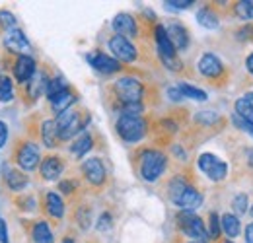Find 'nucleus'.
I'll list each match as a JSON object with an SVG mask.
<instances>
[{
	"label": "nucleus",
	"mask_w": 253,
	"mask_h": 243,
	"mask_svg": "<svg viewBox=\"0 0 253 243\" xmlns=\"http://www.w3.org/2000/svg\"><path fill=\"white\" fill-rule=\"evenodd\" d=\"M169 199L183 212H193L203 204V195L181 177H175L169 183Z\"/></svg>",
	"instance_id": "1"
},
{
	"label": "nucleus",
	"mask_w": 253,
	"mask_h": 243,
	"mask_svg": "<svg viewBox=\"0 0 253 243\" xmlns=\"http://www.w3.org/2000/svg\"><path fill=\"white\" fill-rule=\"evenodd\" d=\"M166 165H168V158L160 150H144L140 154V175L144 181H158L166 171Z\"/></svg>",
	"instance_id": "2"
},
{
	"label": "nucleus",
	"mask_w": 253,
	"mask_h": 243,
	"mask_svg": "<svg viewBox=\"0 0 253 243\" xmlns=\"http://www.w3.org/2000/svg\"><path fill=\"white\" fill-rule=\"evenodd\" d=\"M146 130H148V122L142 117L121 115L119 121H117V134L121 136V140H125L126 144L140 142L146 136Z\"/></svg>",
	"instance_id": "3"
},
{
	"label": "nucleus",
	"mask_w": 253,
	"mask_h": 243,
	"mask_svg": "<svg viewBox=\"0 0 253 243\" xmlns=\"http://www.w3.org/2000/svg\"><path fill=\"white\" fill-rule=\"evenodd\" d=\"M14 162L18 163V167L22 171H33L39 163H41V154H39V146L32 142V140H22L16 144L14 154H12Z\"/></svg>",
	"instance_id": "4"
},
{
	"label": "nucleus",
	"mask_w": 253,
	"mask_h": 243,
	"mask_svg": "<svg viewBox=\"0 0 253 243\" xmlns=\"http://www.w3.org/2000/svg\"><path fill=\"white\" fill-rule=\"evenodd\" d=\"M115 95L119 97L121 105L126 103H142V95H144V86L130 76H123L113 84Z\"/></svg>",
	"instance_id": "5"
},
{
	"label": "nucleus",
	"mask_w": 253,
	"mask_h": 243,
	"mask_svg": "<svg viewBox=\"0 0 253 243\" xmlns=\"http://www.w3.org/2000/svg\"><path fill=\"white\" fill-rule=\"evenodd\" d=\"M177 226H179V230L191 238L195 243H207L211 238H209V232H207V228H205V224H203V220L197 216V214L193 212H181L177 216Z\"/></svg>",
	"instance_id": "6"
},
{
	"label": "nucleus",
	"mask_w": 253,
	"mask_h": 243,
	"mask_svg": "<svg viewBox=\"0 0 253 243\" xmlns=\"http://www.w3.org/2000/svg\"><path fill=\"white\" fill-rule=\"evenodd\" d=\"M154 37H156L158 55H160V59H162V62L166 64V68H169V70H179V68H181V61H179L177 55H175V47L171 45L166 28H164V26H156Z\"/></svg>",
	"instance_id": "7"
},
{
	"label": "nucleus",
	"mask_w": 253,
	"mask_h": 243,
	"mask_svg": "<svg viewBox=\"0 0 253 243\" xmlns=\"http://www.w3.org/2000/svg\"><path fill=\"white\" fill-rule=\"evenodd\" d=\"M57 124V134H59V140H70L74 134H78L86 122L82 121V115L80 111H74V109H68L61 115H57L55 119Z\"/></svg>",
	"instance_id": "8"
},
{
	"label": "nucleus",
	"mask_w": 253,
	"mask_h": 243,
	"mask_svg": "<svg viewBox=\"0 0 253 243\" xmlns=\"http://www.w3.org/2000/svg\"><path fill=\"white\" fill-rule=\"evenodd\" d=\"M199 169L211 179V181H222L228 175V165L214 154H201L197 160Z\"/></svg>",
	"instance_id": "9"
},
{
	"label": "nucleus",
	"mask_w": 253,
	"mask_h": 243,
	"mask_svg": "<svg viewBox=\"0 0 253 243\" xmlns=\"http://www.w3.org/2000/svg\"><path fill=\"white\" fill-rule=\"evenodd\" d=\"M109 51L113 53V59L119 62H134L136 61V47L121 35H113L109 39Z\"/></svg>",
	"instance_id": "10"
},
{
	"label": "nucleus",
	"mask_w": 253,
	"mask_h": 243,
	"mask_svg": "<svg viewBox=\"0 0 253 243\" xmlns=\"http://www.w3.org/2000/svg\"><path fill=\"white\" fill-rule=\"evenodd\" d=\"M4 47L8 49V53L22 57V55H30L32 51V43L28 41L26 33L22 30H10L4 35Z\"/></svg>",
	"instance_id": "11"
},
{
	"label": "nucleus",
	"mask_w": 253,
	"mask_h": 243,
	"mask_svg": "<svg viewBox=\"0 0 253 243\" xmlns=\"http://www.w3.org/2000/svg\"><path fill=\"white\" fill-rule=\"evenodd\" d=\"M12 72H14V78L20 82V84H28L35 76L37 72V62L30 55H22V57H16V61L12 64Z\"/></svg>",
	"instance_id": "12"
},
{
	"label": "nucleus",
	"mask_w": 253,
	"mask_h": 243,
	"mask_svg": "<svg viewBox=\"0 0 253 243\" xmlns=\"http://www.w3.org/2000/svg\"><path fill=\"white\" fill-rule=\"evenodd\" d=\"M82 173H84L86 181L90 183V185H95V187L103 185V183H105V177H107L105 165H103V162H101L99 158H90V160H86V162L82 163Z\"/></svg>",
	"instance_id": "13"
},
{
	"label": "nucleus",
	"mask_w": 253,
	"mask_h": 243,
	"mask_svg": "<svg viewBox=\"0 0 253 243\" xmlns=\"http://www.w3.org/2000/svg\"><path fill=\"white\" fill-rule=\"evenodd\" d=\"M86 59L90 62V66H94L95 70L101 72V74H113V72L121 70V62L115 61L113 57H109V55H105V53H99V51L90 53Z\"/></svg>",
	"instance_id": "14"
},
{
	"label": "nucleus",
	"mask_w": 253,
	"mask_h": 243,
	"mask_svg": "<svg viewBox=\"0 0 253 243\" xmlns=\"http://www.w3.org/2000/svg\"><path fill=\"white\" fill-rule=\"evenodd\" d=\"M39 171L45 181H57L64 171V162L59 156H47L39 163Z\"/></svg>",
	"instance_id": "15"
},
{
	"label": "nucleus",
	"mask_w": 253,
	"mask_h": 243,
	"mask_svg": "<svg viewBox=\"0 0 253 243\" xmlns=\"http://www.w3.org/2000/svg\"><path fill=\"white\" fill-rule=\"evenodd\" d=\"M4 183L6 187L12 191V193H22L28 183H30V177L26 175V171L22 169H14L10 165H4Z\"/></svg>",
	"instance_id": "16"
},
{
	"label": "nucleus",
	"mask_w": 253,
	"mask_h": 243,
	"mask_svg": "<svg viewBox=\"0 0 253 243\" xmlns=\"http://www.w3.org/2000/svg\"><path fill=\"white\" fill-rule=\"evenodd\" d=\"M113 30L117 31V35H121L125 39L138 35V26H136V22L130 14H117L115 20H113Z\"/></svg>",
	"instance_id": "17"
},
{
	"label": "nucleus",
	"mask_w": 253,
	"mask_h": 243,
	"mask_svg": "<svg viewBox=\"0 0 253 243\" xmlns=\"http://www.w3.org/2000/svg\"><path fill=\"white\" fill-rule=\"evenodd\" d=\"M222 70H224V66H222L220 59L216 55L205 53L201 57V61H199V72L203 76H207V78H218L222 74Z\"/></svg>",
	"instance_id": "18"
},
{
	"label": "nucleus",
	"mask_w": 253,
	"mask_h": 243,
	"mask_svg": "<svg viewBox=\"0 0 253 243\" xmlns=\"http://www.w3.org/2000/svg\"><path fill=\"white\" fill-rule=\"evenodd\" d=\"M49 80H51V78H47L43 72H35V76H33L32 80L26 84V95H28L32 101L39 99L43 93H47Z\"/></svg>",
	"instance_id": "19"
},
{
	"label": "nucleus",
	"mask_w": 253,
	"mask_h": 243,
	"mask_svg": "<svg viewBox=\"0 0 253 243\" xmlns=\"http://www.w3.org/2000/svg\"><path fill=\"white\" fill-rule=\"evenodd\" d=\"M168 37H169V41H171V45L175 47V51H183V49H187V45H189V35H187V30L181 26V24H169L168 28Z\"/></svg>",
	"instance_id": "20"
},
{
	"label": "nucleus",
	"mask_w": 253,
	"mask_h": 243,
	"mask_svg": "<svg viewBox=\"0 0 253 243\" xmlns=\"http://www.w3.org/2000/svg\"><path fill=\"white\" fill-rule=\"evenodd\" d=\"M49 101H51L53 111H55L57 115H61V113H64V111H68V109H70V105L76 101V93L70 90V88H66V90H63L61 93L53 95Z\"/></svg>",
	"instance_id": "21"
},
{
	"label": "nucleus",
	"mask_w": 253,
	"mask_h": 243,
	"mask_svg": "<svg viewBox=\"0 0 253 243\" xmlns=\"http://www.w3.org/2000/svg\"><path fill=\"white\" fill-rule=\"evenodd\" d=\"M45 210H47V214H49L51 218H55V220H61V218L64 216V202H63V199H61L57 193L49 191V193L45 195Z\"/></svg>",
	"instance_id": "22"
},
{
	"label": "nucleus",
	"mask_w": 253,
	"mask_h": 243,
	"mask_svg": "<svg viewBox=\"0 0 253 243\" xmlns=\"http://www.w3.org/2000/svg\"><path fill=\"white\" fill-rule=\"evenodd\" d=\"M41 140L47 148H57L59 146V134H57V124L53 119L41 122Z\"/></svg>",
	"instance_id": "23"
},
{
	"label": "nucleus",
	"mask_w": 253,
	"mask_h": 243,
	"mask_svg": "<svg viewBox=\"0 0 253 243\" xmlns=\"http://www.w3.org/2000/svg\"><path fill=\"white\" fill-rule=\"evenodd\" d=\"M32 238L35 243H53L55 242L53 232H51V228H49V224H47L45 220H37V222H33Z\"/></svg>",
	"instance_id": "24"
},
{
	"label": "nucleus",
	"mask_w": 253,
	"mask_h": 243,
	"mask_svg": "<svg viewBox=\"0 0 253 243\" xmlns=\"http://www.w3.org/2000/svg\"><path fill=\"white\" fill-rule=\"evenodd\" d=\"M220 228L228 238H238V236H240V230H242L238 216H236V214H230V212L224 214V216L220 218Z\"/></svg>",
	"instance_id": "25"
},
{
	"label": "nucleus",
	"mask_w": 253,
	"mask_h": 243,
	"mask_svg": "<svg viewBox=\"0 0 253 243\" xmlns=\"http://www.w3.org/2000/svg\"><path fill=\"white\" fill-rule=\"evenodd\" d=\"M92 146H94V138H92L88 132H84L82 136H78V138L74 140V144L70 146V152L74 154L76 158H84L86 154L92 150Z\"/></svg>",
	"instance_id": "26"
},
{
	"label": "nucleus",
	"mask_w": 253,
	"mask_h": 243,
	"mask_svg": "<svg viewBox=\"0 0 253 243\" xmlns=\"http://www.w3.org/2000/svg\"><path fill=\"white\" fill-rule=\"evenodd\" d=\"M197 22L207 30H216L218 28V16L211 8H201L197 12Z\"/></svg>",
	"instance_id": "27"
},
{
	"label": "nucleus",
	"mask_w": 253,
	"mask_h": 243,
	"mask_svg": "<svg viewBox=\"0 0 253 243\" xmlns=\"http://www.w3.org/2000/svg\"><path fill=\"white\" fill-rule=\"evenodd\" d=\"M14 99V82L8 74H0V101L10 103Z\"/></svg>",
	"instance_id": "28"
},
{
	"label": "nucleus",
	"mask_w": 253,
	"mask_h": 243,
	"mask_svg": "<svg viewBox=\"0 0 253 243\" xmlns=\"http://www.w3.org/2000/svg\"><path fill=\"white\" fill-rule=\"evenodd\" d=\"M236 115L240 119H244L246 122H252L253 124V103L248 101L246 97H240L236 101Z\"/></svg>",
	"instance_id": "29"
},
{
	"label": "nucleus",
	"mask_w": 253,
	"mask_h": 243,
	"mask_svg": "<svg viewBox=\"0 0 253 243\" xmlns=\"http://www.w3.org/2000/svg\"><path fill=\"white\" fill-rule=\"evenodd\" d=\"M177 88H179L183 97H189V99H195V101H207V93L203 90H199V88H195V86H191V84H187V82H181Z\"/></svg>",
	"instance_id": "30"
},
{
	"label": "nucleus",
	"mask_w": 253,
	"mask_h": 243,
	"mask_svg": "<svg viewBox=\"0 0 253 243\" xmlns=\"http://www.w3.org/2000/svg\"><path fill=\"white\" fill-rule=\"evenodd\" d=\"M68 88V84H66V80H64L63 76H57V78H51L49 80V86H47V97L51 99L53 95H57V93H61L63 90Z\"/></svg>",
	"instance_id": "31"
},
{
	"label": "nucleus",
	"mask_w": 253,
	"mask_h": 243,
	"mask_svg": "<svg viewBox=\"0 0 253 243\" xmlns=\"http://www.w3.org/2000/svg\"><path fill=\"white\" fill-rule=\"evenodd\" d=\"M236 16L240 20H252L253 18V2L252 0H242L236 4Z\"/></svg>",
	"instance_id": "32"
},
{
	"label": "nucleus",
	"mask_w": 253,
	"mask_h": 243,
	"mask_svg": "<svg viewBox=\"0 0 253 243\" xmlns=\"http://www.w3.org/2000/svg\"><path fill=\"white\" fill-rule=\"evenodd\" d=\"M76 220H78V226L82 228V230H88L90 228V224H92V208L90 206H80L78 208V214H76Z\"/></svg>",
	"instance_id": "33"
},
{
	"label": "nucleus",
	"mask_w": 253,
	"mask_h": 243,
	"mask_svg": "<svg viewBox=\"0 0 253 243\" xmlns=\"http://www.w3.org/2000/svg\"><path fill=\"white\" fill-rule=\"evenodd\" d=\"M0 30L2 31L16 30V18H14L12 12H8V10H0Z\"/></svg>",
	"instance_id": "34"
},
{
	"label": "nucleus",
	"mask_w": 253,
	"mask_h": 243,
	"mask_svg": "<svg viewBox=\"0 0 253 243\" xmlns=\"http://www.w3.org/2000/svg\"><path fill=\"white\" fill-rule=\"evenodd\" d=\"M222 228H220V218L216 212H211L209 216V238L211 240H216L220 236Z\"/></svg>",
	"instance_id": "35"
},
{
	"label": "nucleus",
	"mask_w": 253,
	"mask_h": 243,
	"mask_svg": "<svg viewBox=\"0 0 253 243\" xmlns=\"http://www.w3.org/2000/svg\"><path fill=\"white\" fill-rule=\"evenodd\" d=\"M16 204L22 208V210H26V212H32V210H35V199L33 197H30V195H24V197H20L18 201H16Z\"/></svg>",
	"instance_id": "36"
},
{
	"label": "nucleus",
	"mask_w": 253,
	"mask_h": 243,
	"mask_svg": "<svg viewBox=\"0 0 253 243\" xmlns=\"http://www.w3.org/2000/svg\"><path fill=\"white\" fill-rule=\"evenodd\" d=\"M197 122H205V124H212L214 121H218V115L212 113V111H201L197 117H195Z\"/></svg>",
	"instance_id": "37"
},
{
	"label": "nucleus",
	"mask_w": 253,
	"mask_h": 243,
	"mask_svg": "<svg viewBox=\"0 0 253 243\" xmlns=\"http://www.w3.org/2000/svg\"><path fill=\"white\" fill-rule=\"evenodd\" d=\"M234 208L238 214H246L248 212V197L246 195H238L234 199Z\"/></svg>",
	"instance_id": "38"
},
{
	"label": "nucleus",
	"mask_w": 253,
	"mask_h": 243,
	"mask_svg": "<svg viewBox=\"0 0 253 243\" xmlns=\"http://www.w3.org/2000/svg\"><path fill=\"white\" fill-rule=\"evenodd\" d=\"M111 214L109 212H103L101 216H99V220H97V230L99 232H105V230H109L111 228Z\"/></svg>",
	"instance_id": "39"
},
{
	"label": "nucleus",
	"mask_w": 253,
	"mask_h": 243,
	"mask_svg": "<svg viewBox=\"0 0 253 243\" xmlns=\"http://www.w3.org/2000/svg\"><path fill=\"white\" fill-rule=\"evenodd\" d=\"M193 4V0H168L166 6L168 8H175V10H185Z\"/></svg>",
	"instance_id": "40"
},
{
	"label": "nucleus",
	"mask_w": 253,
	"mask_h": 243,
	"mask_svg": "<svg viewBox=\"0 0 253 243\" xmlns=\"http://www.w3.org/2000/svg\"><path fill=\"white\" fill-rule=\"evenodd\" d=\"M232 119H234V122H236V126H240L242 130H246L248 134H252V136H253V124H252V122H246L244 119H240L236 113H234V117H232Z\"/></svg>",
	"instance_id": "41"
},
{
	"label": "nucleus",
	"mask_w": 253,
	"mask_h": 243,
	"mask_svg": "<svg viewBox=\"0 0 253 243\" xmlns=\"http://www.w3.org/2000/svg\"><path fill=\"white\" fill-rule=\"evenodd\" d=\"M74 189H76V183L74 181H61L59 183V191L64 193V195H72V193H74Z\"/></svg>",
	"instance_id": "42"
},
{
	"label": "nucleus",
	"mask_w": 253,
	"mask_h": 243,
	"mask_svg": "<svg viewBox=\"0 0 253 243\" xmlns=\"http://www.w3.org/2000/svg\"><path fill=\"white\" fill-rule=\"evenodd\" d=\"M0 243H10L8 240V226H6V220L0 216Z\"/></svg>",
	"instance_id": "43"
},
{
	"label": "nucleus",
	"mask_w": 253,
	"mask_h": 243,
	"mask_svg": "<svg viewBox=\"0 0 253 243\" xmlns=\"http://www.w3.org/2000/svg\"><path fill=\"white\" fill-rule=\"evenodd\" d=\"M6 142H8V124L0 121V148H4Z\"/></svg>",
	"instance_id": "44"
},
{
	"label": "nucleus",
	"mask_w": 253,
	"mask_h": 243,
	"mask_svg": "<svg viewBox=\"0 0 253 243\" xmlns=\"http://www.w3.org/2000/svg\"><path fill=\"white\" fill-rule=\"evenodd\" d=\"M168 97H169L171 101H179V99H183V95H181L179 88H169V90H168Z\"/></svg>",
	"instance_id": "45"
},
{
	"label": "nucleus",
	"mask_w": 253,
	"mask_h": 243,
	"mask_svg": "<svg viewBox=\"0 0 253 243\" xmlns=\"http://www.w3.org/2000/svg\"><path fill=\"white\" fill-rule=\"evenodd\" d=\"M246 243H253V222L246 228Z\"/></svg>",
	"instance_id": "46"
},
{
	"label": "nucleus",
	"mask_w": 253,
	"mask_h": 243,
	"mask_svg": "<svg viewBox=\"0 0 253 243\" xmlns=\"http://www.w3.org/2000/svg\"><path fill=\"white\" fill-rule=\"evenodd\" d=\"M246 66H248V70H250V72L253 74V53L250 55V57H248V61H246Z\"/></svg>",
	"instance_id": "47"
},
{
	"label": "nucleus",
	"mask_w": 253,
	"mask_h": 243,
	"mask_svg": "<svg viewBox=\"0 0 253 243\" xmlns=\"http://www.w3.org/2000/svg\"><path fill=\"white\" fill-rule=\"evenodd\" d=\"M173 152L177 154V156H179V158H181V160H185V152H183V150H181V148H179V146H173Z\"/></svg>",
	"instance_id": "48"
},
{
	"label": "nucleus",
	"mask_w": 253,
	"mask_h": 243,
	"mask_svg": "<svg viewBox=\"0 0 253 243\" xmlns=\"http://www.w3.org/2000/svg\"><path fill=\"white\" fill-rule=\"evenodd\" d=\"M248 163H250V165L253 167V148L250 150V152H248Z\"/></svg>",
	"instance_id": "49"
},
{
	"label": "nucleus",
	"mask_w": 253,
	"mask_h": 243,
	"mask_svg": "<svg viewBox=\"0 0 253 243\" xmlns=\"http://www.w3.org/2000/svg\"><path fill=\"white\" fill-rule=\"evenodd\" d=\"M244 97H246V99H248V101H252V103H253V93H246V95H244Z\"/></svg>",
	"instance_id": "50"
},
{
	"label": "nucleus",
	"mask_w": 253,
	"mask_h": 243,
	"mask_svg": "<svg viewBox=\"0 0 253 243\" xmlns=\"http://www.w3.org/2000/svg\"><path fill=\"white\" fill-rule=\"evenodd\" d=\"M63 243H74V240H72V238H64Z\"/></svg>",
	"instance_id": "51"
},
{
	"label": "nucleus",
	"mask_w": 253,
	"mask_h": 243,
	"mask_svg": "<svg viewBox=\"0 0 253 243\" xmlns=\"http://www.w3.org/2000/svg\"><path fill=\"white\" fill-rule=\"evenodd\" d=\"M226 243H232V242H230V240H228V242H226Z\"/></svg>",
	"instance_id": "52"
},
{
	"label": "nucleus",
	"mask_w": 253,
	"mask_h": 243,
	"mask_svg": "<svg viewBox=\"0 0 253 243\" xmlns=\"http://www.w3.org/2000/svg\"><path fill=\"white\" fill-rule=\"evenodd\" d=\"M252 216H253V208H252Z\"/></svg>",
	"instance_id": "53"
},
{
	"label": "nucleus",
	"mask_w": 253,
	"mask_h": 243,
	"mask_svg": "<svg viewBox=\"0 0 253 243\" xmlns=\"http://www.w3.org/2000/svg\"><path fill=\"white\" fill-rule=\"evenodd\" d=\"M191 243H195V242H191Z\"/></svg>",
	"instance_id": "54"
}]
</instances>
